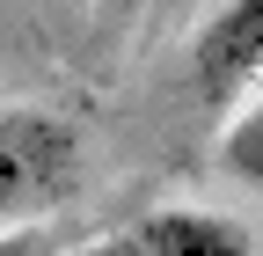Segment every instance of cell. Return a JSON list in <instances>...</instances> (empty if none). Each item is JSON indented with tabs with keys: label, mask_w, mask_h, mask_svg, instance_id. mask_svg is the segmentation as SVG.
Returning a JSON list of instances; mask_svg holds the SVG:
<instances>
[{
	"label": "cell",
	"mask_w": 263,
	"mask_h": 256,
	"mask_svg": "<svg viewBox=\"0 0 263 256\" xmlns=\"http://www.w3.org/2000/svg\"><path fill=\"white\" fill-rule=\"evenodd\" d=\"M88 176V147L59 110H0V227L59 212Z\"/></svg>",
	"instance_id": "6da1fadb"
},
{
	"label": "cell",
	"mask_w": 263,
	"mask_h": 256,
	"mask_svg": "<svg viewBox=\"0 0 263 256\" xmlns=\"http://www.w3.org/2000/svg\"><path fill=\"white\" fill-rule=\"evenodd\" d=\"M73 256H263L256 234L227 212H205V205H161V212H139L132 227L88 242Z\"/></svg>",
	"instance_id": "7a4b0ae2"
},
{
	"label": "cell",
	"mask_w": 263,
	"mask_h": 256,
	"mask_svg": "<svg viewBox=\"0 0 263 256\" xmlns=\"http://www.w3.org/2000/svg\"><path fill=\"white\" fill-rule=\"evenodd\" d=\"M263 74V0H227V8L197 29L190 88L205 110H234Z\"/></svg>",
	"instance_id": "3957f363"
},
{
	"label": "cell",
	"mask_w": 263,
	"mask_h": 256,
	"mask_svg": "<svg viewBox=\"0 0 263 256\" xmlns=\"http://www.w3.org/2000/svg\"><path fill=\"white\" fill-rule=\"evenodd\" d=\"M219 169L234 183H249V190H263V95L219 132Z\"/></svg>",
	"instance_id": "277c9868"
},
{
	"label": "cell",
	"mask_w": 263,
	"mask_h": 256,
	"mask_svg": "<svg viewBox=\"0 0 263 256\" xmlns=\"http://www.w3.org/2000/svg\"><path fill=\"white\" fill-rule=\"evenodd\" d=\"M0 256H44L37 234H0Z\"/></svg>",
	"instance_id": "5b68a950"
}]
</instances>
